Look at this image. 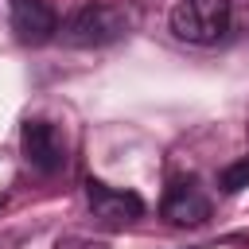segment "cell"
I'll return each instance as SVG.
<instances>
[{"mask_svg": "<svg viewBox=\"0 0 249 249\" xmlns=\"http://www.w3.org/2000/svg\"><path fill=\"white\" fill-rule=\"evenodd\" d=\"M19 148H23V160L43 171V175H54L62 163H66V140L62 132L51 124V121H23L19 128Z\"/></svg>", "mask_w": 249, "mask_h": 249, "instance_id": "obj_3", "label": "cell"}, {"mask_svg": "<svg viewBox=\"0 0 249 249\" xmlns=\"http://www.w3.org/2000/svg\"><path fill=\"white\" fill-rule=\"evenodd\" d=\"M0 206H4V198H0Z\"/></svg>", "mask_w": 249, "mask_h": 249, "instance_id": "obj_8", "label": "cell"}, {"mask_svg": "<svg viewBox=\"0 0 249 249\" xmlns=\"http://www.w3.org/2000/svg\"><path fill=\"white\" fill-rule=\"evenodd\" d=\"M218 187H222L226 195L245 191V187H249V156H245V160H237V163H230V167L218 175Z\"/></svg>", "mask_w": 249, "mask_h": 249, "instance_id": "obj_7", "label": "cell"}, {"mask_svg": "<svg viewBox=\"0 0 249 249\" xmlns=\"http://www.w3.org/2000/svg\"><path fill=\"white\" fill-rule=\"evenodd\" d=\"M163 218L175 226H202L210 218V198L195 179H175L163 195Z\"/></svg>", "mask_w": 249, "mask_h": 249, "instance_id": "obj_6", "label": "cell"}, {"mask_svg": "<svg viewBox=\"0 0 249 249\" xmlns=\"http://www.w3.org/2000/svg\"><path fill=\"white\" fill-rule=\"evenodd\" d=\"M12 31L19 43L27 47H39L47 39H54L58 31V19H54V8L51 0H12Z\"/></svg>", "mask_w": 249, "mask_h": 249, "instance_id": "obj_5", "label": "cell"}, {"mask_svg": "<svg viewBox=\"0 0 249 249\" xmlns=\"http://www.w3.org/2000/svg\"><path fill=\"white\" fill-rule=\"evenodd\" d=\"M128 12L117 4H82L66 23H62V39L70 47H105L117 43L128 31Z\"/></svg>", "mask_w": 249, "mask_h": 249, "instance_id": "obj_2", "label": "cell"}, {"mask_svg": "<svg viewBox=\"0 0 249 249\" xmlns=\"http://www.w3.org/2000/svg\"><path fill=\"white\" fill-rule=\"evenodd\" d=\"M86 202H89V214L101 222V226H128L144 214V198L132 195V191H121V187H109L101 179H89L86 183Z\"/></svg>", "mask_w": 249, "mask_h": 249, "instance_id": "obj_4", "label": "cell"}, {"mask_svg": "<svg viewBox=\"0 0 249 249\" xmlns=\"http://www.w3.org/2000/svg\"><path fill=\"white\" fill-rule=\"evenodd\" d=\"M230 0H179L171 8V31L183 43L210 47L230 31Z\"/></svg>", "mask_w": 249, "mask_h": 249, "instance_id": "obj_1", "label": "cell"}]
</instances>
